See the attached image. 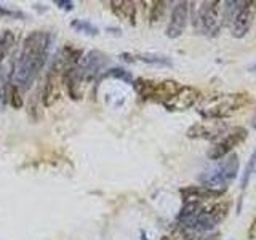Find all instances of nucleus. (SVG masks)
<instances>
[{
  "label": "nucleus",
  "mask_w": 256,
  "mask_h": 240,
  "mask_svg": "<svg viewBox=\"0 0 256 240\" xmlns=\"http://www.w3.org/2000/svg\"><path fill=\"white\" fill-rule=\"evenodd\" d=\"M108 62H109V58L106 53H102L100 50L88 52L77 68L80 82H92V80L98 78L102 69L108 66Z\"/></svg>",
  "instance_id": "nucleus-6"
},
{
  "label": "nucleus",
  "mask_w": 256,
  "mask_h": 240,
  "mask_svg": "<svg viewBox=\"0 0 256 240\" xmlns=\"http://www.w3.org/2000/svg\"><path fill=\"white\" fill-rule=\"evenodd\" d=\"M54 5H58L60 8H62V10H66V12H70V10H74V2L72 0H54Z\"/></svg>",
  "instance_id": "nucleus-22"
},
{
  "label": "nucleus",
  "mask_w": 256,
  "mask_h": 240,
  "mask_svg": "<svg viewBox=\"0 0 256 240\" xmlns=\"http://www.w3.org/2000/svg\"><path fill=\"white\" fill-rule=\"evenodd\" d=\"M248 70H250V72H256V62L252 64V66H248Z\"/></svg>",
  "instance_id": "nucleus-24"
},
{
  "label": "nucleus",
  "mask_w": 256,
  "mask_h": 240,
  "mask_svg": "<svg viewBox=\"0 0 256 240\" xmlns=\"http://www.w3.org/2000/svg\"><path fill=\"white\" fill-rule=\"evenodd\" d=\"M248 238H250V240H256V218L252 221L250 228H248Z\"/></svg>",
  "instance_id": "nucleus-23"
},
{
  "label": "nucleus",
  "mask_w": 256,
  "mask_h": 240,
  "mask_svg": "<svg viewBox=\"0 0 256 240\" xmlns=\"http://www.w3.org/2000/svg\"><path fill=\"white\" fill-rule=\"evenodd\" d=\"M162 240H176V238H174V237H170V236H165Z\"/></svg>",
  "instance_id": "nucleus-25"
},
{
  "label": "nucleus",
  "mask_w": 256,
  "mask_h": 240,
  "mask_svg": "<svg viewBox=\"0 0 256 240\" xmlns=\"http://www.w3.org/2000/svg\"><path fill=\"white\" fill-rule=\"evenodd\" d=\"M248 136L246 128L244 126H234L226 133L222 140H220L208 152V157L212 160H221L224 157H228L232 150H234L238 144H242Z\"/></svg>",
  "instance_id": "nucleus-7"
},
{
  "label": "nucleus",
  "mask_w": 256,
  "mask_h": 240,
  "mask_svg": "<svg viewBox=\"0 0 256 240\" xmlns=\"http://www.w3.org/2000/svg\"><path fill=\"white\" fill-rule=\"evenodd\" d=\"M8 102L13 109H21L22 108V96H21V90L18 86L10 85V92H8Z\"/></svg>",
  "instance_id": "nucleus-19"
},
{
  "label": "nucleus",
  "mask_w": 256,
  "mask_h": 240,
  "mask_svg": "<svg viewBox=\"0 0 256 240\" xmlns=\"http://www.w3.org/2000/svg\"><path fill=\"white\" fill-rule=\"evenodd\" d=\"M0 16H6V18H13V20H21V18H26V14L21 13V12H16V10H8V8L0 5Z\"/></svg>",
  "instance_id": "nucleus-21"
},
{
  "label": "nucleus",
  "mask_w": 256,
  "mask_h": 240,
  "mask_svg": "<svg viewBox=\"0 0 256 240\" xmlns=\"http://www.w3.org/2000/svg\"><path fill=\"white\" fill-rule=\"evenodd\" d=\"M133 86H134V92L138 93L141 100L165 104L180 92V88L182 85L176 82V80L154 82V80H148V78H136L133 82Z\"/></svg>",
  "instance_id": "nucleus-4"
},
{
  "label": "nucleus",
  "mask_w": 256,
  "mask_h": 240,
  "mask_svg": "<svg viewBox=\"0 0 256 240\" xmlns=\"http://www.w3.org/2000/svg\"><path fill=\"white\" fill-rule=\"evenodd\" d=\"M61 84H62V72L56 66H52L50 70H48V76L45 78V85L42 90V102L45 108H52L58 102V100L61 98Z\"/></svg>",
  "instance_id": "nucleus-9"
},
{
  "label": "nucleus",
  "mask_w": 256,
  "mask_h": 240,
  "mask_svg": "<svg viewBox=\"0 0 256 240\" xmlns=\"http://www.w3.org/2000/svg\"><path fill=\"white\" fill-rule=\"evenodd\" d=\"M50 44L52 36L45 30H34L24 38L20 56L12 70V85L18 86L21 92L29 90L45 66Z\"/></svg>",
  "instance_id": "nucleus-1"
},
{
  "label": "nucleus",
  "mask_w": 256,
  "mask_h": 240,
  "mask_svg": "<svg viewBox=\"0 0 256 240\" xmlns=\"http://www.w3.org/2000/svg\"><path fill=\"white\" fill-rule=\"evenodd\" d=\"M200 98V92L194 86H186L182 85L180 92L176 93L170 101H166L164 106L170 112H178V110H188L192 106H196Z\"/></svg>",
  "instance_id": "nucleus-11"
},
{
  "label": "nucleus",
  "mask_w": 256,
  "mask_h": 240,
  "mask_svg": "<svg viewBox=\"0 0 256 240\" xmlns=\"http://www.w3.org/2000/svg\"><path fill=\"white\" fill-rule=\"evenodd\" d=\"M189 2H178L174 4L173 12L170 16V22L166 26V37L178 38L184 34L189 20Z\"/></svg>",
  "instance_id": "nucleus-10"
},
{
  "label": "nucleus",
  "mask_w": 256,
  "mask_h": 240,
  "mask_svg": "<svg viewBox=\"0 0 256 240\" xmlns=\"http://www.w3.org/2000/svg\"><path fill=\"white\" fill-rule=\"evenodd\" d=\"M248 102H250V94L248 93L221 94L205 104L202 109H198V114L204 118H226L229 116H234L240 109H244Z\"/></svg>",
  "instance_id": "nucleus-3"
},
{
  "label": "nucleus",
  "mask_w": 256,
  "mask_h": 240,
  "mask_svg": "<svg viewBox=\"0 0 256 240\" xmlns=\"http://www.w3.org/2000/svg\"><path fill=\"white\" fill-rule=\"evenodd\" d=\"M150 5H152L150 6V14H149L150 22H157V21L162 20L166 2H152Z\"/></svg>",
  "instance_id": "nucleus-20"
},
{
  "label": "nucleus",
  "mask_w": 256,
  "mask_h": 240,
  "mask_svg": "<svg viewBox=\"0 0 256 240\" xmlns=\"http://www.w3.org/2000/svg\"><path fill=\"white\" fill-rule=\"evenodd\" d=\"M110 8L118 18L130 20L132 24H134L136 18V6L133 2H126V0H120V2H110Z\"/></svg>",
  "instance_id": "nucleus-13"
},
{
  "label": "nucleus",
  "mask_w": 256,
  "mask_h": 240,
  "mask_svg": "<svg viewBox=\"0 0 256 240\" xmlns=\"http://www.w3.org/2000/svg\"><path fill=\"white\" fill-rule=\"evenodd\" d=\"M120 58L124 61H141L146 64H152V66H160V68H170L172 66V60L168 56L164 54H154V53H138V54H130V53H122Z\"/></svg>",
  "instance_id": "nucleus-12"
},
{
  "label": "nucleus",
  "mask_w": 256,
  "mask_h": 240,
  "mask_svg": "<svg viewBox=\"0 0 256 240\" xmlns=\"http://www.w3.org/2000/svg\"><path fill=\"white\" fill-rule=\"evenodd\" d=\"M256 173V150L252 154V157L248 158V162L245 165V170H244V176H242V181H240V184H242V190H245L248 188V184H250L252 181V176Z\"/></svg>",
  "instance_id": "nucleus-17"
},
{
  "label": "nucleus",
  "mask_w": 256,
  "mask_h": 240,
  "mask_svg": "<svg viewBox=\"0 0 256 240\" xmlns=\"http://www.w3.org/2000/svg\"><path fill=\"white\" fill-rule=\"evenodd\" d=\"M256 13V2H242L232 20L230 32L236 38H244L250 30Z\"/></svg>",
  "instance_id": "nucleus-8"
},
{
  "label": "nucleus",
  "mask_w": 256,
  "mask_h": 240,
  "mask_svg": "<svg viewBox=\"0 0 256 240\" xmlns=\"http://www.w3.org/2000/svg\"><path fill=\"white\" fill-rule=\"evenodd\" d=\"M240 160L237 154H229L228 157L221 158L214 166L208 168L206 172L200 174V184L204 188L214 190H226L228 184L232 182L238 174Z\"/></svg>",
  "instance_id": "nucleus-2"
},
{
  "label": "nucleus",
  "mask_w": 256,
  "mask_h": 240,
  "mask_svg": "<svg viewBox=\"0 0 256 240\" xmlns=\"http://www.w3.org/2000/svg\"><path fill=\"white\" fill-rule=\"evenodd\" d=\"M220 5L221 2H204L194 16L196 28L206 36H214L220 30Z\"/></svg>",
  "instance_id": "nucleus-5"
},
{
  "label": "nucleus",
  "mask_w": 256,
  "mask_h": 240,
  "mask_svg": "<svg viewBox=\"0 0 256 240\" xmlns=\"http://www.w3.org/2000/svg\"><path fill=\"white\" fill-rule=\"evenodd\" d=\"M218 133H216L213 128L210 126H205L204 124H197L194 126H190L188 130V136L189 138H213V136H216Z\"/></svg>",
  "instance_id": "nucleus-15"
},
{
  "label": "nucleus",
  "mask_w": 256,
  "mask_h": 240,
  "mask_svg": "<svg viewBox=\"0 0 256 240\" xmlns=\"http://www.w3.org/2000/svg\"><path fill=\"white\" fill-rule=\"evenodd\" d=\"M104 77H112V78L124 80L125 84H133V76H132L128 70H125V69H120V68L109 69L108 72H104V74H102V78H104Z\"/></svg>",
  "instance_id": "nucleus-18"
},
{
  "label": "nucleus",
  "mask_w": 256,
  "mask_h": 240,
  "mask_svg": "<svg viewBox=\"0 0 256 240\" xmlns=\"http://www.w3.org/2000/svg\"><path fill=\"white\" fill-rule=\"evenodd\" d=\"M14 45V34L10 29H5L0 32V66L4 64L6 54L10 53V50Z\"/></svg>",
  "instance_id": "nucleus-14"
},
{
  "label": "nucleus",
  "mask_w": 256,
  "mask_h": 240,
  "mask_svg": "<svg viewBox=\"0 0 256 240\" xmlns=\"http://www.w3.org/2000/svg\"><path fill=\"white\" fill-rule=\"evenodd\" d=\"M70 28L76 29L77 32H82V34L86 36H98L100 34V29L92 24L90 21H85V20H74L70 21Z\"/></svg>",
  "instance_id": "nucleus-16"
}]
</instances>
